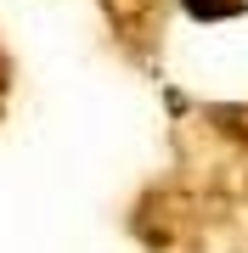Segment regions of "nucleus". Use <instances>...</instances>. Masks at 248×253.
<instances>
[{"instance_id":"1","label":"nucleus","mask_w":248,"mask_h":253,"mask_svg":"<svg viewBox=\"0 0 248 253\" xmlns=\"http://www.w3.org/2000/svg\"><path fill=\"white\" fill-rule=\"evenodd\" d=\"M186 11H192V17H237L243 11V0H186Z\"/></svg>"},{"instance_id":"2","label":"nucleus","mask_w":248,"mask_h":253,"mask_svg":"<svg viewBox=\"0 0 248 253\" xmlns=\"http://www.w3.org/2000/svg\"><path fill=\"white\" fill-rule=\"evenodd\" d=\"M0 101H6V56H0Z\"/></svg>"}]
</instances>
